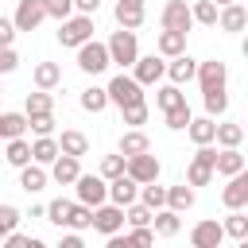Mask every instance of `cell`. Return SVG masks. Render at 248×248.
Masks as SVG:
<instances>
[{"label":"cell","instance_id":"cell-36","mask_svg":"<svg viewBox=\"0 0 248 248\" xmlns=\"http://www.w3.org/2000/svg\"><path fill=\"white\" fill-rule=\"evenodd\" d=\"M4 159L19 170L23 163H31V143L23 140V136H16V140H8V151H4Z\"/></svg>","mask_w":248,"mask_h":248},{"label":"cell","instance_id":"cell-26","mask_svg":"<svg viewBox=\"0 0 248 248\" xmlns=\"http://www.w3.org/2000/svg\"><path fill=\"white\" fill-rule=\"evenodd\" d=\"M124 159L128 155H140V151H151V140L143 136V128H128L124 136H120V147H116Z\"/></svg>","mask_w":248,"mask_h":248},{"label":"cell","instance_id":"cell-45","mask_svg":"<svg viewBox=\"0 0 248 248\" xmlns=\"http://www.w3.org/2000/svg\"><path fill=\"white\" fill-rule=\"evenodd\" d=\"M19 217H23V213H19L16 205H8V202L0 205V240H4V232H12V229L19 225Z\"/></svg>","mask_w":248,"mask_h":248},{"label":"cell","instance_id":"cell-41","mask_svg":"<svg viewBox=\"0 0 248 248\" xmlns=\"http://www.w3.org/2000/svg\"><path fill=\"white\" fill-rule=\"evenodd\" d=\"M70 205H74V202H66V198H54V202L46 205V213H43V221H50V225H58V229H66V217H70Z\"/></svg>","mask_w":248,"mask_h":248},{"label":"cell","instance_id":"cell-19","mask_svg":"<svg viewBox=\"0 0 248 248\" xmlns=\"http://www.w3.org/2000/svg\"><path fill=\"white\" fill-rule=\"evenodd\" d=\"M248 163H244V155H240V147H217V155H213V174H236V170H244Z\"/></svg>","mask_w":248,"mask_h":248},{"label":"cell","instance_id":"cell-34","mask_svg":"<svg viewBox=\"0 0 248 248\" xmlns=\"http://www.w3.org/2000/svg\"><path fill=\"white\" fill-rule=\"evenodd\" d=\"M78 101H81V108H85V112H105V108H108V93H105L101 85L81 89V97H78Z\"/></svg>","mask_w":248,"mask_h":248},{"label":"cell","instance_id":"cell-37","mask_svg":"<svg viewBox=\"0 0 248 248\" xmlns=\"http://www.w3.org/2000/svg\"><path fill=\"white\" fill-rule=\"evenodd\" d=\"M190 16H194V23H202V27H217V4H213V0H194V4H190Z\"/></svg>","mask_w":248,"mask_h":248},{"label":"cell","instance_id":"cell-23","mask_svg":"<svg viewBox=\"0 0 248 248\" xmlns=\"http://www.w3.org/2000/svg\"><path fill=\"white\" fill-rule=\"evenodd\" d=\"M213 143H217V147H240V143H244V124L221 120V124L213 128Z\"/></svg>","mask_w":248,"mask_h":248},{"label":"cell","instance_id":"cell-15","mask_svg":"<svg viewBox=\"0 0 248 248\" xmlns=\"http://www.w3.org/2000/svg\"><path fill=\"white\" fill-rule=\"evenodd\" d=\"M221 240H225L221 221H198V225L190 229V244H194V248H217Z\"/></svg>","mask_w":248,"mask_h":248},{"label":"cell","instance_id":"cell-29","mask_svg":"<svg viewBox=\"0 0 248 248\" xmlns=\"http://www.w3.org/2000/svg\"><path fill=\"white\" fill-rule=\"evenodd\" d=\"M167 205H170L174 213L194 209V186H190V182H182V186H167Z\"/></svg>","mask_w":248,"mask_h":248},{"label":"cell","instance_id":"cell-16","mask_svg":"<svg viewBox=\"0 0 248 248\" xmlns=\"http://www.w3.org/2000/svg\"><path fill=\"white\" fill-rule=\"evenodd\" d=\"M244 23H248V12H244V4H240V0H232V4H225V8H217V27H221V31L236 35V31H244Z\"/></svg>","mask_w":248,"mask_h":248},{"label":"cell","instance_id":"cell-44","mask_svg":"<svg viewBox=\"0 0 248 248\" xmlns=\"http://www.w3.org/2000/svg\"><path fill=\"white\" fill-rule=\"evenodd\" d=\"M27 128L35 136H54V112H31L27 116Z\"/></svg>","mask_w":248,"mask_h":248},{"label":"cell","instance_id":"cell-11","mask_svg":"<svg viewBox=\"0 0 248 248\" xmlns=\"http://www.w3.org/2000/svg\"><path fill=\"white\" fill-rule=\"evenodd\" d=\"M163 74H167V58L163 54H147V58H136L132 62V78L140 85H155Z\"/></svg>","mask_w":248,"mask_h":248},{"label":"cell","instance_id":"cell-3","mask_svg":"<svg viewBox=\"0 0 248 248\" xmlns=\"http://www.w3.org/2000/svg\"><path fill=\"white\" fill-rule=\"evenodd\" d=\"M213 155H217L213 143H198V151L190 155V167H186V182L190 186H209L213 182Z\"/></svg>","mask_w":248,"mask_h":248},{"label":"cell","instance_id":"cell-51","mask_svg":"<svg viewBox=\"0 0 248 248\" xmlns=\"http://www.w3.org/2000/svg\"><path fill=\"white\" fill-rule=\"evenodd\" d=\"M97 8H101V0H74V12H81V16H97Z\"/></svg>","mask_w":248,"mask_h":248},{"label":"cell","instance_id":"cell-40","mask_svg":"<svg viewBox=\"0 0 248 248\" xmlns=\"http://www.w3.org/2000/svg\"><path fill=\"white\" fill-rule=\"evenodd\" d=\"M155 101H159V108L167 112V108H174V105H186V93H182V85H163L159 93H155Z\"/></svg>","mask_w":248,"mask_h":248},{"label":"cell","instance_id":"cell-25","mask_svg":"<svg viewBox=\"0 0 248 248\" xmlns=\"http://www.w3.org/2000/svg\"><path fill=\"white\" fill-rule=\"evenodd\" d=\"M54 155H58V140H54V136H35V140H31V163L50 167Z\"/></svg>","mask_w":248,"mask_h":248},{"label":"cell","instance_id":"cell-14","mask_svg":"<svg viewBox=\"0 0 248 248\" xmlns=\"http://www.w3.org/2000/svg\"><path fill=\"white\" fill-rule=\"evenodd\" d=\"M136 194H140V182L132 178V174H116V178H108V202L112 205H132L136 202Z\"/></svg>","mask_w":248,"mask_h":248},{"label":"cell","instance_id":"cell-17","mask_svg":"<svg viewBox=\"0 0 248 248\" xmlns=\"http://www.w3.org/2000/svg\"><path fill=\"white\" fill-rule=\"evenodd\" d=\"M78 174H81V159H74V155H62V151H58V155H54V163H50V174H46V178H54L58 186H70Z\"/></svg>","mask_w":248,"mask_h":248},{"label":"cell","instance_id":"cell-18","mask_svg":"<svg viewBox=\"0 0 248 248\" xmlns=\"http://www.w3.org/2000/svg\"><path fill=\"white\" fill-rule=\"evenodd\" d=\"M194 70H198V58H190V54L182 50V54H174V58L167 62V74H163V78H170L174 85H186V81H194Z\"/></svg>","mask_w":248,"mask_h":248},{"label":"cell","instance_id":"cell-5","mask_svg":"<svg viewBox=\"0 0 248 248\" xmlns=\"http://www.w3.org/2000/svg\"><path fill=\"white\" fill-rule=\"evenodd\" d=\"M105 93H108V105H116V108H124V105H136V101H143V85L132 78V74H116L108 85H105Z\"/></svg>","mask_w":248,"mask_h":248},{"label":"cell","instance_id":"cell-46","mask_svg":"<svg viewBox=\"0 0 248 248\" xmlns=\"http://www.w3.org/2000/svg\"><path fill=\"white\" fill-rule=\"evenodd\" d=\"M116 174H124V155L120 151L101 159V178H116Z\"/></svg>","mask_w":248,"mask_h":248},{"label":"cell","instance_id":"cell-49","mask_svg":"<svg viewBox=\"0 0 248 248\" xmlns=\"http://www.w3.org/2000/svg\"><path fill=\"white\" fill-rule=\"evenodd\" d=\"M16 66H19V54L12 46H0V74H12Z\"/></svg>","mask_w":248,"mask_h":248},{"label":"cell","instance_id":"cell-52","mask_svg":"<svg viewBox=\"0 0 248 248\" xmlns=\"http://www.w3.org/2000/svg\"><path fill=\"white\" fill-rule=\"evenodd\" d=\"M62 248H81V232H78V229L66 232V236H62Z\"/></svg>","mask_w":248,"mask_h":248},{"label":"cell","instance_id":"cell-27","mask_svg":"<svg viewBox=\"0 0 248 248\" xmlns=\"http://www.w3.org/2000/svg\"><path fill=\"white\" fill-rule=\"evenodd\" d=\"M43 186H46V170H43L39 163H23V167H19V190L39 194Z\"/></svg>","mask_w":248,"mask_h":248},{"label":"cell","instance_id":"cell-1","mask_svg":"<svg viewBox=\"0 0 248 248\" xmlns=\"http://www.w3.org/2000/svg\"><path fill=\"white\" fill-rule=\"evenodd\" d=\"M105 46H108V62H116V66H132V62L140 58V43H136V31H128V27L112 31Z\"/></svg>","mask_w":248,"mask_h":248},{"label":"cell","instance_id":"cell-53","mask_svg":"<svg viewBox=\"0 0 248 248\" xmlns=\"http://www.w3.org/2000/svg\"><path fill=\"white\" fill-rule=\"evenodd\" d=\"M213 4H217V8H225V4H232V0H213Z\"/></svg>","mask_w":248,"mask_h":248},{"label":"cell","instance_id":"cell-4","mask_svg":"<svg viewBox=\"0 0 248 248\" xmlns=\"http://www.w3.org/2000/svg\"><path fill=\"white\" fill-rule=\"evenodd\" d=\"M85 39H93V16H66L58 19V43L62 46H81Z\"/></svg>","mask_w":248,"mask_h":248},{"label":"cell","instance_id":"cell-31","mask_svg":"<svg viewBox=\"0 0 248 248\" xmlns=\"http://www.w3.org/2000/svg\"><path fill=\"white\" fill-rule=\"evenodd\" d=\"M136 202H143L147 209H159V205H167V186H159V178L155 182H140Z\"/></svg>","mask_w":248,"mask_h":248},{"label":"cell","instance_id":"cell-7","mask_svg":"<svg viewBox=\"0 0 248 248\" xmlns=\"http://www.w3.org/2000/svg\"><path fill=\"white\" fill-rule=\"evenodd\" d=\"M124 174H132L136 182H155L163 174V163L151 155V151H140V155H128L124 159Z\"/></svg>","mask_w":248,"mask_h":248},{"label":"cell","instance_id":"cell-35","mask_svg":"<svg viewBox=\"0 0 248 248\" xmlns=\"http://www.w3.org/2000/svg\"><path fill=\"white\" fill-rule=\"evenodd\" d=\"M202 101H205V116H213V120L229 112V93H225V89H205Z\"/></svg>","mask_w":248,"mask_h":248},{"label":"cell","instance_id":"cell-13","mask_svg":"<svg viewBox=\"0 0 248 248\" xmlns=\"http://www.w3.org/2000/svg\"><path fill=\"white\" fill-rule=\"evenodd\" d=\"M43 19H46V8H43V0H19V4H16V16H12L16 31H35Z\"/></svg>","mask_w":248,"mask_h":248},{"label":"cell","instance_id":"cell-20","mask_svg":"<svg viewBox=\"0 0 248 248\" xmlns=\"http://www.w3.org/2000/svg\"><path fill=\"white\" fill-rule=\"evenodd\" d=\"M143 4H147V0H116V8H112V12H116V23L128 27V31H136V27L143 23V16H147Z\"/></svg>","mask_w":248,"mask_h":248},{"label":"cell","instance_id":"cell-12","mask_svg":"<svg viewBox=\"0 0 248 248\" xmlns=\"http://www.w3.org/2000/svg\"><path fill=\"white\" fill-rule=\"evenodd\" d=\"M221 202H225V209H244L248 205V170L229 174V182L221 190Z\"/></svg>","mask_w":248,"mask_h":248},{"label":"cell","instance_id":"cell-33","mask_svg":"<svg viewBox=\"0 0 248 248\" xmlns=\"http://www.w3.org/2000/svg\"><path fill=\"white\" fill-rule=\"evenodd\" d=\"M27 132V112H0V140H16Z\"/></svg>","mask_w":248,"mask_h":248},{"label":"cell","instance_id":"cell-38","mask_svg":"<svg viewBox=\"0 0 248 248\" xmlns=\"http://www.w3.org/2000/svg\"><path fill=\"white\" fill-rule=\"evenodd\" d=\"M23 112H27V116H31V112H54V97H50V89H35V93H27Z\"/></svg>","mask_w":248,"mask_h":248},{"label":"cell","instance_id":"cell-43","mask_svg":"<svg viewBox=\"0 0 248 248\" xmlns=\"http://www.w3.org/2000/svg\"><path fill=\"white\" fill-rule=\"evenodd\" d=\"M163 116H167V128H170V132H186V124H190L194 112H190V105H174V108H167Z\"/></svg>","mask_w":248,"mask_h":248},{"label":"cell","instance_id":"cell-39","mask_svg":"<svg viewBox=\"0 0 248 248\" xmlns=\"http://www.w3.org/2000/svg\"><path fill=\"white\" fill-rule=\"evenodd\" d=\"M89 221H93V205H85V202H74L70 205V217H66V229H89Z\"/></svg>","mask_w":248,"mask_h":248},{"label":"cell","instance_id":"cell-6","mask_svg":"<svg viewBox=\"0 0 248 248\" xmlns=\"http://www.w3.org/2000/svg\"><path fill=\"white\" fill-rule=\"evenodd\" d=\"M70 186L78 190V202H85V205L108 202V178H101V174H78Z\"/></svg>","mask_w":248,"mask_h":248},{"label":"cell","instance_id":"cell-2","mask_svg":"<svg viewBox=\"0 0 248 248\" xmlns=\"http://www.w3.org/2000/svg\"><path fill=\"white\" fill-rule=\"evenodd\" d=\"M74 50H78V70H81V74H93V78H97V74H105V70L112 66V62H108V46L97 43V39H85V43L74 46Z\"/></svg>","mask_w":248,"mask_h":248},{"label":"cell","instance_id":"cell-32","mask_svg":"<svg viewBox=\"0 0 248 248\" xmlns=\"http://www.w3.org/2000/svg\"><path fill=\"white\" fill-rule=\"evenodd\" d=\"M221 229H225V236H232V240H248V213H244V209H229V217L221 221Z\"/></svg>","mask_w":248,"mask_h":248},{"label":"cell","instance_id":"cell-8","mask_svg":"<svg viewBox=\"0 0 248 248\" xmlns=\"http://www.w3.org/2000/svg\"><path fill=\"white\" fill-rule=\"evenodd\" d=\"M194 78H198L202 93H205V89H225V85H229V66H225L221 58H205V62H198Z\"/></svg>","mask_w":248,"mask_h":248},{"label":"cell","instance_id":"cell-30","mask_svg":"<svg viewBox=\"0 0 248 248\" xmlns=\"http://www.w3.org/2000/svg\"><path fill=\"white\" fill-rule=\"evenodd\" d=\"M31 78H35V89H54L62 81V66L58 62H39Z\"/></svg>","mask_w":248,"mask_h":248},{"label":"cell","instance_id":"cell-47","mask_svg":"<svg viewBox=\"0 0 248 248\" xmlns=\"http://www.w3.org/2000/svg\"><path fill=\"white\" fill-rule=\"evenodd\" d=\"M0 244H8V248H43V240H35V236H23V232H4V240Z\"/></svg>","mask_w":248,"mask_h":248},{"label":"cell","instance_id":"cell-28","mask_svg":"<svg viewBox=\"0 0 248 248\" xmlns=\"http://www.w3.org/2000/svg\"><path fill=\"white\" fill-rule=\"evenodd\" d=\"M213 128H217V120H213V116H190L186 136H190L194 143H213Z\"/></svg>","mask_w":248,"mask_h":248},{"label":"cell","instance_id":"cell-10","mask_svg":"<svg viewBox=\"0 0 248 248\" xmlns=\"http://www.w3.org/2000/svg\"><path fill=\"white\" fill-rule=\"evenodd\" d=\"M159 23H163V27H170V31H186V35H190V27H194L190 4H186V0H167V4H163V12H159Z\"/></svg>","mask_w":248,"mask_h":248},{"label":"cell","instance_id":"cell-9","mask_svg":"<svg viewBox=\"0 0 248 248\" xmlns=\"http://www.w3.org/2000/svg\"><path fill=\"white\" fill-rule=\"evenodd\" d=\"M101 236H112V232H120L124 229V209L120 205H112V202H101V205H93V221H89Z\"/></svg>","mask_w":248,"mask_h":248},{"label":"cell","instance_id":"cell-50","mask_svg":"<svg viewBox=\"0 0 248 248\" xmlns=\"http://www.w3.org/2000/svg\"><path fill=\"white\" fill-rule=\"evenodd\" d=\"M16 35H19V31H16V23L0 16V46H12V43H16Z\"/></svg>","mask_w":248,"mask_h":248},{"label":"cell","instance_id":"cell-21","mask_svg":"<svg viewBox=\"0 0 248 248\" xmlns=\"http://www.w3.org/2000/svg\"><path fill=\"white\" fill-rule=\"evenodd\" d=\"M178 217H182V213H174L170 205H159V209L151 213V229H155V236H178V229H182Z\"/></svg>","mask_w":248,"mask_h":248},{"label":"cell","instance_id":"cell-42","mask_svg":"<svg viewBox=\"0 0 248 248\" xmlns=\"http://www.w3.org/2000/svg\"><path fill=\"white\" fill-rule=\"evenodd\" d=\"M120 120H124L128 128H140V124H147V101L124 105V108H120Z\"/></svg>","mask_w":248,"mask_h":248},{"label":"cell","instance_id":"cell-22","mask_svg":"<svg viewBox=\"0 0 248 248\" xmlns=\"http://www.w3.org/2000/svg\"><path fill=\"white\" fill-rule=\"evenodd\" d=\"M155 50H159L163 58L182 54V50H186V31H170V27H163V31H159V39H155Z\"/></svg>","mask_w":248,"mask_h":248},{"label":"cell","instance_id":"cell-24","mask_svg":"<svg viewBox=\"0 0 248 248\" xmlns=\"http://www.w3.org/2000/svg\"><path fill=\"white\" fill-rule=\"evenodd\" d=\"M58 151H62V155L81 159V155L89 151V136H85V132H78V128H66V132L58 136Z\"/></svg>","mask_w":248,"mask_h":248},{"label":"cell","instance_id":"cell-48","mask_svg":"<svg viewBox=\"0 0 248 248\" xmlns=\"http://www.w3.org/2000/svg\"><path fill=\"white\" fill-rule=\"evenodd\" d=\"M43 8H46L50 19H66V16H74V0H43Z\"/></svg>","mask_w":248,"mask_h":248},{"label":"cell","instance_id":"cell-54","mask_svg":"<svg viewBox=\"0 0 248 248\" xmlns=\"http://www.w3.org/2000/svg\"><path fill=\"white\" fill-rule=\"evenodd\" d=\"M0 97H4V89H0Z\"/></svg>","mask_w":248,"mask_h":248}]
</instances>
